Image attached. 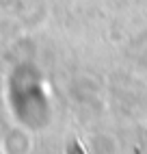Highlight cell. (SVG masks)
<instances>
[{"label":"cell","instance_id":"1","mask_svg":"<svg viewBox=\"0 0 147 154\" xmlns=\"http://www.w3.org/2000/svg\"><path fill=\"white\" fill-rule=\"evenodd\" d=\"M69 154H85L82 150H78V146H76V141H74V146H71V152Z\"/></svg>","mask_w":147,"mask_h":154}]
</instances>
